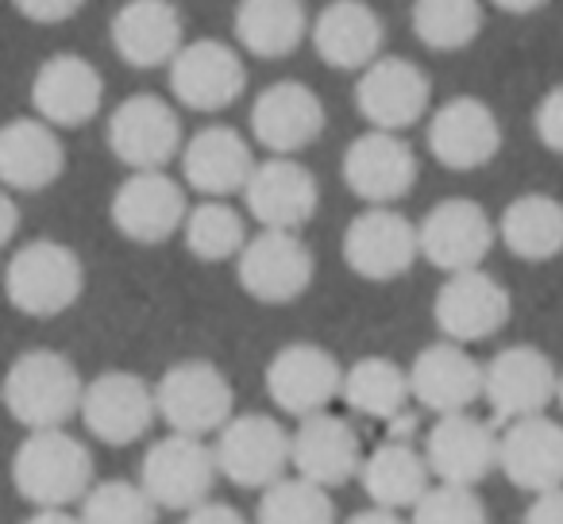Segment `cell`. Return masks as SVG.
Returning a JSON list of instances; mask_svg holds the SVG:
<instances>
[{
  "label": "cell",
  "mask_w": 563,
  "mask_h": 524,
  "mask_svg": "<svg viewBox=\"0 0 563 524\" xmlns=\"http://www.w3.org/2000/svg\"><path fill=\"white\" fill-rule=\"evenodd\" d=\"M181 174L189 189L205 193L209 201H224L232 193H243L247 178L255 174V150L235 127L209 124L189 135L181 147Z\"/></svg>",
  "instance_id": "27"
},
{
  "label": "cell",
  "mask_w": 563,
  "mask_h": 524,
  "mask_svg": "<svg viewBox=\"0 0 563 524\" xmlns=\"http://www.w3.org/2000/svg\"><path fill=\"white\" fill-rule=\"evenodd\" d=\"M243 204L263 232L298 235L317 216L321 189H317L313 170L301 166L298 158H266V163H255V174L243 186Z\"/></svg>",
  "instance_id": "18"
},
{
  "label": "cell",
  "mask_w": 563,
  "mask_h": 524,
  "mask_svg": "<svg viewBox=\"0 0 563 524\" xmlns=\"http://www.w3.org/2000/svg\"><path fill=\"white\" fill-rule=\"evenodd\" d=\"M429 150L448 170H478L501 150L498 116L478 97H452L429 120Z\"/></svg>",
  "instance_id": "22"
},
{
  "label": "cell",
  "mask_w": 563,
  "mask_h": 524,
  "mask_svg": "<svg viewBox=\"0 0 563 524\" xmlns=\"http://www.w3.org/2000/svg\"><path fill=\"white\" fill-rule=\"evenodd\" d=\"M181 524H247V516L235 505H228V501H205V505L189 509L181 516Z\"/></svg>",
  "instance_id": "41"
},
{
  "label": "cell",
  "mask_w": 563,
  "mask_h": 524,
  "mask_svg": "<svg viewBox=\"0 0 563 524\" xmlns=\"http://www.w3.org/2000/svg\"><path fill=\"white\" fill-rule=\"evenodd\" d=\"M509 255L525 263H548L563 250V204L548 193H521L506 204L498 227Z\"/></svg>",
  "instance_id": "33"
},
{
  "label": "cell",
  "mask_w": 563,
  "mask_h": 524,
  "mask_svg": "<svg viewBox=\"0 0 563 524\" xmlns=\"http://www.w3.org/2000/svg\"><path fill=\"white\" fill-rule=\"evenodd\" d=\"M560 370L552 367L540 347L514 344L501 347L490 363L483 367V398L498 421H529L544 416V409L555 401Z\"/></svg>",
  "instance_id": "11"
},
{
  "label": "cell",
  "mask_w": 563,
  "mask_h": 524,
  "mask_svg": "<svg viewBox=\"0 0 563 524\" xmlns=\"http://www.w3.org/2000/svg\"><path fill=\"white\" fill-rule=\"evenodd\" d=\"M494 239V220L486 209L471 197H448L437 201L424 220L417 224V250L429 258L432 267L444 275H463V270H478L483 258L490 255Z\"/></svg>",
  "instance_id": "9"
},
{
  "label": "cell",
  "mask_w": 563,
  "mask_h": 524,
  "mask_svg": "<svg viewBox=\"0 0 563 524\" xmlns=\"http://www.w3.org/2000/svg\"><path fill=\"white\" fill-rule=\"evenodd\" d=\"M501 9H506V12H537L540 4H501Z\"/></svg>",
  "instance_id": "47"
},
{
  "label": "cell",
  "mask_w": 563,
  "mask_h": 524,
  "mask_svg": "<svg viewBox=\"0 0 563 524\" xmlns=\"http://www.w3.org/2000/svg\"><path fill=\"white\" fill-rule=\"evenodd\" d=\"M78 9H81L78 0H63V4H40V0H27V4H20V12H24L27 20H35V24H63V20H70Z\"/></svg>",
  "instance_id": "43"
},
{
  "label": "cell",
  "mask_w": 563,
  "mask_h": 524,
  "mask_svg": "<svg viewBox=\"0 0 563 524\" xmlns=\"http://www.w3.org/2000/svg\"><path fill=\"white\" fill-rule=\"evenodd\" d=\"M81 524H158V509L147 493L140 490V482L128 478H109L97 482L93 490L81 498Z\"/></svg>",
  "instance_id": "38"
},
{
  "label": "cell",
  "mask_w": 563,
  "mask_h": 524,
  "mask_svg": "<svg viewBox=\"0 0 563 524\" xmlns=\"http://www.w3.org/2000/svg\"><path fill=\"white\" fill-rule=\"evenodd\" d=\"M235 393L228 375L209 359H181L155 382V413L178 436L205 439L232 421Z\"/></svg>",
  "instance_id": "4"
},
{
  "label": "cell",
  "mask_w": 563,
  "mask_h": 524,
  "mask_svg": "<svg viewBox=\"0 0 563 524\" xmlns=\"http://www.w3.org/2000/svg\"><path fill=\"white\" fill-rule=\"evenodd\" d=\"M235 275L247 298L258 305H290L313 286L317 263L313 250L294 232H258L247 235L235 255Z\"/></svg>",
  "instance_id": "7"
},
{
  "label": "cell",
  "mask_w": 563,
  "mask_h": 524,
  "mask_svg": "<svg viewBox=\"0 0 563 524\" xmlns=\"http://www.w3.org/2000/svg\"><path fill=\"white\" fill-rule=\"evenodd\" d=\"M24 524H81V521L74 513H66V509H35Z\"/></svg>",
  "instance_id": "45"
},
{
  "label": "cell",
  "mask_w": 563,
  "mask_h": 524,
  "mask_svg": "<svg viewBox=\"0 0 563 524\" xmlns=\"http://www.w3.org/2000/svg\"><path fill=\"white\" fill-rule=\"evenodd\" d=\"M360 478L367 498L375 501V509H390V513L413 509L432 490L429 462L409 439H386L383 447H375L363 459Z\"/></svg>",
  "instance_id": "31"
},
{
  "label": "cell",
  "mask_w": 563,
  "mask_h": 524,
  "mask_svg": "<svg viewBox=\"0 0 563 524\" xmlns=\"http://www.w3.org/2000/svg\"><path fill=\"white\" fill-rule=\"evenodd\" d=\"M86 290V267L74 247L58 239H32L4 267V298L16 313L51 321L78 305Z\"/></svg>",
  "instance_id": "3"
},
{
  "label": "cell",
  "mask_w": 563,
  "mask_h": 524,
  "mask_svg": "<svg viewBox=\"0 0 563 524\" xmlns=\"http://www.w3.org/2000/svg\"><path fill=\"white\" fill-rule=\"evenodd\" d=\"M424 462L440 486L475 490L498 470V436L486 421L471 413L440 416L424 436Z\"/></svg>",
  "instance_id": "20"
},
{
  "label": "cell",
  "mask_w": 563,
  "mask_h": 524,
  "mask_svg": "<svg viewBox=\"0 0 563 524\" xmlns=\"http://www.w3.org/2000/svg\"><path fill=\"white\" fill-rule=\"evenodd\" d=\"M12 482L35 509H66L93 490V455L66 428L27 432L12 455Z\"/></svg>",
  "instance_id": "2"
},
{
  "label": "cell",
  "mask_w": 563,
  "mask_h": 524,
  "mask_svg": "<svg viewBox=\"0 0 563 524\" xmlns=\"http://www.w3.org/2000/svg\"><path fill=\"white\" fill-rule=\"evenodd\" d=\"M532 127H537V140L544 143L552 155H563V86L548 89L540 97L537 112H532Z\"/></svg>",
  "instance_id": "40"
},
{
  "label": "cell",
  "mask_w": 563,
  "mask_h": 524,
  "mask_svg": "<svg viewBox=\"0 0 563 524\" xmlns=\"http://www.w3.org/2000/svg\"><path fill=\"white\" fill-rule=\"evenodd\" d=\"M344 186L352 189L360 201H367L371 209H390L394 201L409 193L417 186V163L413 147L401 135L390 132H363L352 147L344 150Z\"/></svg>",
  "instance_id": "19"
},
{
  "label": "cell",
  "mask_w": 563,
  "mask_h": 524,
  "mask_svg": "<svg viewBox=\"0 0 563 524\" xmlns=\"http://www.w3.org/2000/svg\"><path fill=\"white\" fill-rule=\"evenodd\" d=\"M525 524H563V490L537 493L525 509Z\"/></svg>",
  "instance_id": "42"
},
{
  "label": "cell",
  "mask_w": 563,
  "mask_h": 524,
  "mask_svg": "<svg viewBox=\"0 0 563 524\" xmlns=\"http://www.w3.org/2000/svg\"><path fill=\"white\" fill-rule=\"evenodd\" d=\"M16 232H20V204L12 201L9 189H0V247H9Z\"/></svg>",
  "instance_id": "44"
},
{
  "label": "cell",
  "mask_w": 563,
  "mask_h": 524,
  "mask_svg": "<svg viewBox=\"0 0 563 524\" xmlns=\"http://www.w3.org/2000/svg\"><path fill=\"white\" fill-rule=\"evenodd\" d=\"M498 470L517 490H563V424L548 416L514 421L506 436H498Z\"/></svg>",
  "instance_id": "28"
},
{
  "label": "cell",
  "mask_w": 563,
  "mask_h": 524,
  "mask_svg": "<svg viewBox=\"0 0 563 524\" xmlns=\"http://www.w3.org/2000/svg\"><path fill=\"white\" fill-rule=\"evenodd\" d=\"M324 124V101L306 81H274L251 104V135L258 147L271 150V158H294L321 140Z\"/></svg>",
  "instance_id": "16"
},
{
  "label": "cell",
  "mask_w": 563,
  "mask_h": 524,
  "mask_svg": "<svg viewBox=\"0 0 563 524\" xmlns=\"http://www.w3.org/2000/svg\"><path fill=\"white\" fill-rule=\"evenodd\" d=\"M104 81L89 58L55 55L35 70L32 78V109L35 120L47 127H81L101 112Z\"/></svg>",
  "instance_id": "23"
},
{
  "label": "cell",
  "mask_w": 563,
  "mask_h": 524,
  "mask_svg": "<svg viewBox=\"0 0 563 524\" xmlns=\"http://www.w3.org/2000/svg\"><path fill=\"white\" fill-rule=\"evenodd\" d=\"M555 401H560V409H563V375H560V386H555Z\"/></svg>",
  "instance_id": "48"
},
{
  "label": "cell",
  "mask_w": 563,
  "mask_h": 524,
  "mask_svg": "<svg viewBox=\"0 0 563 524\" xmlns=\"http://www.w3.org/2000/svg\"><path fill=\"white\" fill-rule=\"evenodd\" d=\"M432 81L417 63L401 55H383L355 81V109L371 124V132H406L429 112Z\"/></svg>",
  "instance_id": "10"
},
{
  "label": "cell",
  "mask_w": 563,
  "mask_h": 524,
  "mask_svg": "<svg viewBox=\"0 0 563 524\" xmlns=\"http://www.w3.org/2000/svg\"><path fill=\"white\" fill-rule=\"evenodd\" d=\"M78 416L93 439L128 447L147 436L155 424V386H147L132 370H104L93 382H86Z\"/></svg>",
  "instance_id": "14"
},
{
  "label": "cell",
  "mask_w": 563,
  "mask_h": 524,
  "mask_svg": "<svg viewBox=\"0 0 563 524\" xmlns=\"http://www.w3.org/2000/svg\"><path fill=\"white\" fill-rule=\"evenodd\" d=\"M181 239H186L189 255L201 263H224L243 250L247 224L228 201H201L189 209L186 224H181Z\"/></svg>",
  "instance_id": "36"
},
{
  "label": "cell",
  "mask_w": 563,
  "mask_h": 524,
  "mask_svg": "<svg viewBox=\"0 0 563 524\" xmlns=\"http://www.w3.org/2000/svg\"><path fill=\"white\" fill-rule=\"evenodd\" d=\"M413 35L429 51H463L483 32V4L475 0H417L409 12Z\"/></svg>",
  "instance_id": "35"
},
{
  "label": "cell",
  "mask_w": 563,
  "mask_h": 524,
  "mask_svg": "<svg viewBox=\"0 0 563 524\" xmlns=\"http://www.w3.org/2000/svg\"><path fill=\"white\" fill-rule=\"evenodd\" d=\"M409 524H490V516H486V505L475 490L432 486L413 505V521Z\"/></svg>",
  "instance_id": "39"
},
{
  "label": "cell",
  "mask_w": 563,
  "mask_h": 524,
  "mask_svg": "<svg viewBox=\"0 0 563 524\" xmlns=\"http://www.w3.org/2000/svg\"><path fill=\"white\" fill-rule=\"evenodd\" d=\"M514 316V298L494 275L478 270H463V275H448L444 286L437 290L432 301V321L444 332L448 344H478L490 339L498 328H506Z\"/></svg>",
  "instance_id": "13"
},
{
  "label": "cell",
  "mask_w": 563,
  "mask_h": 524,
  "mask_svg": "<svg viewBox=\"0 0 563 524\" xmlns=\"http://www.w3.org/2000/svg\"><path fill=\"white\" fill-rule=\"evenodd\" d=\"M66 170V147L55 127L35 116L9 120L0 127V189L43 193Z\"/></svg>",
  "instance_id": "29"
},
{
  "label": "cell",
  "mask_w": 563,
  "mask_h": 524,
  "mask_svg": "<svg viewBox=\"0 0 563 524\" xmlns=\"http://www.w3.org/2000/svg\"><path fill=\"white\" fill-rule=\"evenodd\" d=\"M340 398L352 405V413L371 416V421L394 424L409 413V375L386 355H363L344 370Z\"/></svg>",
  "instance_id": "34"
},
{
  "label": "cell",
  "mask_w": 563,
  "mask_h": 524,
  "mask_svg": "<svg viewBox=\"0 0 563 524\" xmlns=\"http://www.w3.org/2000/svg\"><path fill=\"white\" fill-rule=\"evenodd\" d=\"M344 386V367L321 344H286L266 363V393L282 413L309 421L321 416Z\"/></svg>",
  "instance_id": "12"
},
{
  "label": "cell",
  "mask_w": 563,
  "mask_h": 524,
  "mask_svg": "<svg viewBox=\"0 0 563 524\" xmlns=\"http://www.w3.org/2000/svg\"><path fill=\"white\" fill-rule=\"evenodd\" d=\"M347 524H409V521H401L390 509H363V513H355Z\"/></svg>",
  "instance_id": "46"
},
{
  "label": "cell",
  "mask_w": 563,
  "mask_h": 524,
  "mask_svg": "<svg viewBox=\"0 0 563 524\" xmlns=\"http://www.w3.org/2000/svg\"><path fill=\"white\" fill-rule=\"evenodd\" d=\"M112 227H117L124 239L143 243V247H155L166 243L174 232H181L189 216L186 189L170 178V174H128L117 186L109 204Z\"/></svg>",
  "instance_id": "17"
},
{
  "label": "cell",
  "mask_w": 563,
  "mask_h": 524,
  "mask_svg": "<svg viewBox=\"0 0 563 524\" xmlns=\"http://www.w3.org/2000/svg\"><path fill=\"white\" fill-rule=\"evenodd\" d=\"M81 393H86V382L78 367L51 347H32L16 355L0 382V401L12 421L24 424L27 432L66 428V421L78 416Z\"/></svg>",
  "instance_id": "1"
},
{
  "label": "cell",
  "mask_w": 563,
  "mask_h": 524,
  "mask_svg": "<svg viewBox=\"0 0 563 524\" xmlns=\"http://www.w3.org/2000/svg\"><path fill=\"white\" fill-rule=\"evenodd\" d=\"M247 89V66L228 43L194 40L170 63V93L194 112H220Z\"/></svg>",
  "instance_id": "21"
},
{
  "label": "cell",
  "mask_w": 563,
  "mask_h": 524,
  "mask_svg": "<svg viewBox=\"0 0 563 524\" xmlns=\"http://www.w3.org/2000/svg\"><path fill=\"white\" fill-rule=\"evenodd\" d=\"M212 486H217V459L205 439L170 432L155 439L140 462V490L155 501V509L189 513L209 501Z\"/></svg>",
  "instance_id": "6"
},
{
  "label": "cell",
  "mask_w": 563,
  "mask_h": 524,
  "mask_svg": "<svg viewBox=\"0 0 563 524\" xmlns=\"http://www.w3.org/2000/svg\"><path fill=\"white\" fill-rule=\"evenodd\" d=\"M340 255L352 275L367 278V282H394L421 258L417 224L398 209H363L344 227Z\"/></svg>",
  "instance_id": "15"
},
{
  "label": "cell",
  "mask_w": 563,
  "mask_h": 524,
  "mask_svg": "<svg viewBox=\"0 0 563 524\" xmlns=\"http://www.w3.org/2000/svg\"><path fill=\"white\" fill-rule=\"evenodd\" d=\"M104 140H109L117 163H124L132 174H163L186 147L178 112L158 93L124 97L109 112Z\"/></svg>",
  "instance_id": "5"
},
{
  "label": "cell",
  "mask_w": 563,
  "mask_h": 524,
  "mask_svg": "<svg viewBox=\"0 0 563 524\" xmlns=\"http://www.w3.org/2000/svg\"><path fill=\"white\" fill-rule=\"evenodd\" d=\"M309 12L298 0H243L235 9V40L255 58H286L306 43Z\"/></svg>",
  "instance_id": "32"
},
{
  "label": "cell",
  "mask_w": 563,
  "mask_h": 524,
  "mask_svg": "<svg viewBox=\"0 0 563 524\" xmlns=\"http://www.w3.org/2000/svg\"><path fill=\"white\" fill-rule=\"evenodd\" d=\"M290 467L298 470V478L321 486V490H336V486L352 482L363 467L360 432L344 416H309L290 436Z\"/></svg>",
  "instance_id": "25"
},
{
  "label": "cell",
  "mask_w": 563,
  "mask_h": 524,
  "mask_svg": "<svg viewBox=\"0 0 563 524\" xmlns=\"http://www.w3.org/2000/svg\"><path fill=\"white\" fill-rule=\"evenodd\" d=\"M217 475L240 490H266L290 467V432L266 413H240L217 432Z\"/></svg>",
  "instance_id": "8"
},
{
  "label": "cell",
  "mask_w": 563,
  "mask_h": 524,
  "mask_svg": "<svg viewBox=\"0 0 563 524\" xmlns=\"http://www.w3.org/2000/svg\"><path fill=\"white\" fill-rule=\"evenodd\" d=\"M255 524H336V501L306 478H282L266 486L255 509Z\"/></svg>",
  "instance_id": "37"
},
{
  "label": "cell",
  "mask_w": 563,
  "mask_h": 524,
  "mask_svg": "<svg viewBox=\"0 0 563 524\" xmlns=\"http://www.w3.org/2000/svg\"><path fill=\"white\" fill-rule=\"evenodd\" d=\"M112 51L135 70H158L170 66L174 55L186 47L181 40V16L166 0H132L112 16L109 27Z\"/></svg>",
  "instance_id": "30"
},
{
  "label": "cell",
  "mask_w": 563,
  "mask_h": 524,
  "mask_svg": "<svg viewBox=\"0 0 563 524\" xmlns=\"http://www.w3.org/2000/svg\"><path fill=\"white\" fill-rule=\"evenodd\" d=\"M409 375V398L437 416H460L483 398V367L460 344H429L417 352Z\"/></svg>",
  "instance_id": "24"
},
{
  "label": "cell",
  "mask_w": 563,
  "mask_h": 524,
  "mask_svg": "<svg viewBox=\"0 0 563 524\" xmlns=\"http://www.w3.org/2000/svg\"><path fill=\"white\" fill-rule=\"evenodd\" d=\"M309 40L324 66L363 74L375 58H383L386 24L363 0H332L309 24Z\"/></svg>",
  "instance_id": "26"
}]
</instances>
